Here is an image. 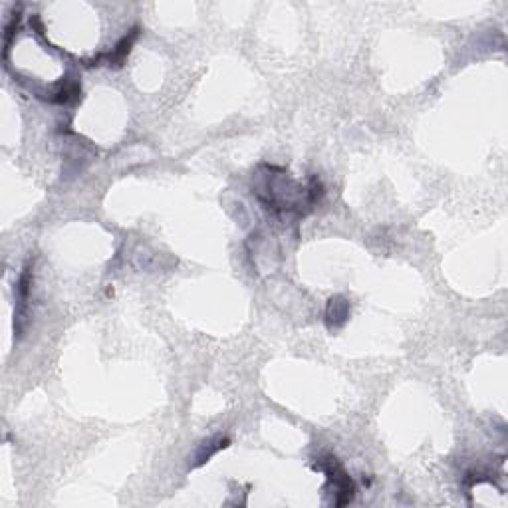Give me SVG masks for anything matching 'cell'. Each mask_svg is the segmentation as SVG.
<instances>
[{
    "label": "cell",
    "mask_w": 508,
    "mask_h": 508,
    "mask_svg": "<svg viewBox=\"0 0 508 508\" xmlns=\"http://www.w3.org/2000/svg\"><path fill=\"white\" fill-rule=\"evenodd\" d=\"M135 38H138V28L135 30H131V34L126 36L119 44L116 46V50L112 52V54H107V60H109V64H116V66H121V62L127 58V54H129V50L133 46V42H135Z\"/></svg>",
    "instance_id": "obj_3"
},
{
    "label": "cell",
    "mask_w": 508,
    "mask_h": 508,
    "mask_svg": "<svg viewBox=\"0 0 508 508\" xmlns=\"http://www.w3.org/2000/svg\"><path fill=\"white\" fill-rule=\"evenodd\" d=\"M349 316V304L342 296H334L328 302V310H326V323L330 330H335L340 326H344Z\"/></svg>",
    "instance_id": "obj_2"
},
{
    "label": "cell",
    "mask_w": 508,
    "mask_h": 508,
    "mask_svg": "<svg viewBox=\"0 0 508 508\" xmlns=\"http://www.w3.org/2000/svg\"><path fill=\"white\" fill-rule=\"evenodd\" d=\"M320 469L328 474V481H330V485L334 486L335 495H340L335 504H340V507L347 504V502L354 498V483H352V479L346 474V471H344V469L337 464V461L332 459V457L328 459L326 467H320Z\"/></svg>",
    "instance_id": "obj_1"
}]
</instances>
